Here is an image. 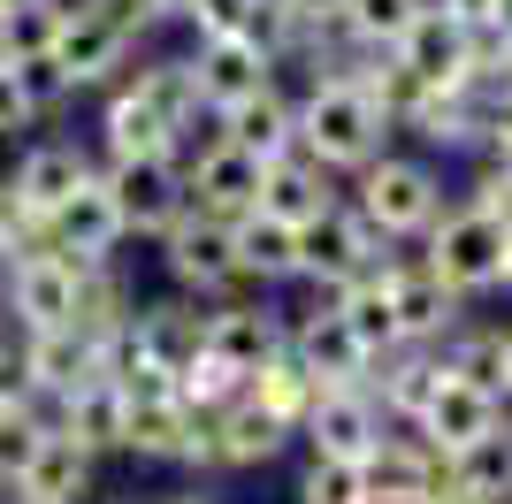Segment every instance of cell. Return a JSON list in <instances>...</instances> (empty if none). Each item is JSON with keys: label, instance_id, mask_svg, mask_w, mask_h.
Instances as JSON below:
<instances>
[{"label": "cell", "instance_id": "1", "mask_svg": "<svg viewBox=\"0 0 512 504\" xmlns=\"http://www.w3.org/2000/svg\"><path fill=\"white\" fill-rule=\"evenodd\" d=\"M344 199L360 207V222L383 237V245H421V237L436 230V214L459 199V184L444 176V161H436V153L390 146V153H375V161L344 184Z\"/></svg>", "mask_w": 512, "mask_h": 504}, {"label": "cell", "instance_id": "2", "mask_svg": "<svg viewBox=\"0 0 512 504\" xmlns=\"http://www.w3.org/2000/svg\"><path fill=\"white\" fill-rule=\"evenodd\" d=\"M390 146H398V130L375 115V100L352 77H299V153H314L337 184H352Z\"/></svg>", "mask_w": 512, "mask_h": 504}, {"label": "cell", "instance_id": "3", "mask_svg": "<svg viewBox=\"0 0 512 504\" xmlns=\"http://www.w3.org/2000/svg\"><path fill=\"white\" fill-rule=\"evenodd\" d=\"M153 268H161V283L184 298H199V306H230V298H253V283H245V268H237V245H230V222H207V214H184L176 230L153 237Z\"/></svg>", "mask_w": 512, "mask_h": 504}, {"label": "cell", "instance_id": "4", "mask_svg": "<svg viewBox=\"0 0 512 504\" xmlns=\"http://www.w3.org/2000/svg\"><path fill=\"white\" fill-rule=\"evenodd\" d=\"M176 176H184V191H192V214H207V222H245V214L260 207V161L253 153H237L222 130H214V115H199L184 138H176Z\"/></svg>", "mask_w": 512, "mask_h": 504}, {"label": "cell", "instance_id": "5", "mask_svg": "<svg viewBox=\"0 0 512 504\" xmlns=\"http://www.w3.org/2000/svg\"><path fill=\"white\" fill-rule=\"evenodd\" d=\"M0 176H8V191H16L31 214H54L62 199H77V191L100 176V153H92L85 130L46 123V130H31V138H16V146H8Z\"/></svg>", "mask_w": 512, "mask_h": 504}, {"label": "cell", "instance_id": "6", "mask_svg": "<svg viewBox=\"0 0 512 504\" xmlns=\"http://www.w3.org/2000/svg\"><path fill=\"white\" fill-rule=\"evenodd\" d=\"M421 260L474 306V298H490L497 275H505V222H490V214L467 207V199H451V207L436 214V230L421 237Z\"/></svg>", "mask_w": 512, "mask_h": 504}, {"label": "cell", "instance_id": "7", "mask_svg": "<svg viewBox=\"0 0 512 504\" xmlns=\"http://www.w3.org/2000/svg\"><path fill=\"white\" fill-rule=\"evenodd\" d=\"M375 275H383V298H390V314H398V344H444L474 314L467 298L421 260V245H390Z\"/></svg>", "mask_w": 512, "mask_h": 504}, {"label": "cell", "instance_id": "8", "mask_svg": "<svg viewBox=\"0 0 512 504\" xmlns=\"http://www.w3.org/2000/svg\"><path fill=\"white\" fill-rule=\"evenodd\" d=\"M100 191L130 245H153L161 230H176L192 214V191H184L176 161H100Z\"/></svg>", "mask_w": 512, "mask_h": 504}, {"label": "cell", "instance_id": "9", "mask_svg": "<svg viewBox=\"0 0 512 504\" xmlns=\"http://www.w3.org/2000/svg\"><path fill=\"white\" fill-rule=\"evenodd\" d=\"M383 252H390V245L360 222V207H352V199H337L329 214L299 222V291H337V283L367 275Z\"/></svg>", "mask_w": 512, "mask_h": 504}, {"label": "cell", "instance_id": "10", "mask_svg": "<svg viewBox=\"0 0 512 504\" xmlns=\"http://www.w3.org/2000/svg\"><path fill=\"white\" fill-rule=\"evenodd\" d=\"M383 405L367 398V382H321V398L306 405L299 420V451H314V459H352L360 466L375 443H383Z\"/></svg>", "mask_w": 512, "mask_h": 504}, {"label": "cell", "instance_id": "11", "mask_svg": "<svg viewBox=\"0 0 512 504\" xmlns=\"http://www.w3.org/2000/svg\"><path fill=\"white\" fill-rule=\"evenodd\" d=\"M123 352L184 375V367L207 352V306L184 298V291H169V283H161V291H138V314H130V329H123Z\"/></svg>", "mask_w": 512, "mask_h": 504}, {"label": "cell", "instance_id": "12", "mask_svg": "<svg viewBox=\"0 0 512 504\" xmlns=\"http://www.w3.org/2000/svg\"><path fill=\"white\" fill-rule=\"evenodd\" d=\"M146 46H130L115 23H100L92 8H77V0H62V31H54V62H62V77L77 84V100H100L107 84L123 77L130 62H138Z\"/></svg>", "mask_w": 512, "mask_h": 504}, {"label": "cell", "instance_id": "13", "mask_svg": "<svg viewBox=\"0 0 512 504\" xmlns=\"http://www.w3.org/2000/svg\"><path fill=\"white\" fill-rule=\"evenodd\" d=\"M299 451V428L291 420H276L268 405L245 390L237 405H222L214 413V459H222V482H245V474H268V466H283Z\"/></svg>", "mask_w": 512, "mask_h": 504}, {"label": "cell", "instance_id": "14", "mask_svg": "<svg viewBox=\"0 0 512 504\" xmlns=\"http://www.w3.org/2000/svg\"><path fill=\"white\" fill-rule=\"evenodd\" d=\"M283 352L299 359L314 382H367L360 336L344 329V321L329 314V298H314V291H306L299 306H283Z\"/></svg>", "mask_w": 512, "mask_h": 504}, {"label": "cell", "instance_id": "15", "mask_svg": "<svg viewBox=\"0 0 512 504\" xmlns=\"http://www.w3.org/2000/svg\"><path fill=\"white\" fill-rule=\"evenodd\" d=\"M276 352H283V298L253 291V298H230V306H207V359H222L253 382Z\"/></svg>", "mask_w": 512, "mask_h": 504}, {"label": "cell", "instance_id": "16", "mask_svg": "<svg viewBox=\"0 0 512 504\" xmlns=\"http://www.w3.org/2000/svg\"><path fill=\"white\" fill-rule=\"evenodd\" d=\"M23 367H31V405L54 413L62 398H77L85 382L107 375V344H92L85 329H39L23 336Z\"/></svg>", "mask_w": 512, "mask_h": 504}, {"label": "cell", "instance_id": "17", "mask_svg": "<svg viewBox=\"0 0 512 504\" xmlns=\"http://www.w3.org/2000/svg\"><path fill=\"white\" fill-rule=\"evenodd\" d=\"M77 260H8V329L39 336V329H69L77 321Z\"/></svg>", "mask_w": 512, "mask_h": 504}, {"label": "cell", "instance_id": "18", "mask_svg": "<svg viewBox=\"0 0 512 504\" xmlns=\"http://www.w3.org/2000/svg\"><path fill=\"white\" fill-rule=\"evenodd\" d=\"M214 130H222L237 153H253V161L291 153V146H299V84H291V77H268L260 92H245L237 107H222Z\"/></svg>", "mask_w": 512, "mask_h": 504}, {"label": "cell", "instance_id": "19", "mask_svg": "<svg viewBox=\"0 0 512 504\" xmlns=\"http://www.w3.org/2000/svg\"><path fill=\"white\" fill-rule=\"evenodd\" d=\"M92 153L100 161H169L176 153V130L153 115L138 92H123V84H107L100 100H92Z\"/></svg>", "mask_w": 512, "mask_h": 504}, {"label": "cell", "instance_id": "20", "mask_svg": "<svg viewBox=\"0 0 512 504\" xmlns=\"http://www.w3.org/2000/svg\"><path fill=\"white\" fill-rule=\"evenodd\" d=\"M436 390H444V359H436V344H390L383 359H367V398L383 405L390 428H413Z\"/></svg>", "mask_w": 512, "mask_h": 504}, {"label": "cell", "instance_id": "21", "mask_svg": "<svg viewBox=\"0 0 512 504\" xmlns=\"http://www.w3.org/2000/svg\"><path fill=\"white\" fill-rule=\"evenodd\" d=\"M115 84H123V92H138V100H146L153 115L176 130V138H184V130L207 115V107H199V84H192V54H184V46H161V39H153Z\"/></svg>", "mask_w": 512, "mask_h": 504}, {"label": "cell", "instance_id": "22", "mask_svg": "<svg viewBox=\"0 0 512 504\" xmlns=\"http://www.w3.org/2000/svg\"><path fill=\"white\" fill-rule=\"evenodd\" d=\"M344 199V184L329 176V168L314 161V153H276V161H260V214H276V222H314V214H329Z\"/></svg>", "mask_w": 512, "mask_h": 504}, {"label": "cell", "instance_id": "23", "mask_svg": "<svg viewBox=\"0 0 512 504\" xmlns=\"http://www.w3.org/2000/svg\"><path fill=\"white\" fill-rule=\"evenodd\" d=\"M184 54H192V84H199V107H207V115H222V107H237L245 92H260L268 77H283L253 39H214V46H184Z\"/></svg>", "mask_w": 512, "mask_h": 504}, {"label": "cell", "instance_id": "24", "mask_svg": "<svg viewBox=\"0 0 512 504\" xmlns=\"http://www.w3.org/2000/svg\"><path fill=\"white\" fill-rule=\"evenodd\" d=\"M230 245H237V268H245V283L268 298L299 291V230L291 222H276V214H245V222H230Z\"/></svg>", "mask_w": 512, "mask_h": 504}, {"label": "cell", "instance_id": "25", "mask_svg": "<svg viewBox=\"0 0 512 504\" xmlns=\"http://www.w3.org/2000/svg\"><path fill=\"white\" fill-rule=\"evenodd\" d=\"M390 62H406L421 84H436V92H444V84L467 77V23L451 16V8H436V0H428L421 16L406 23V39L390 46Z\"/></svg>", "mask_w": 512, "mask_h": 504}, {"label": "cell", "instance_id": "26", "mask_svg": "<svg viewBox=\"0 0 512 504\" xmlns=\"http://www.w3.org/2000/svg\"><path fill=\"white\" fill-rule=\"evenodd\" d=\"M497 420H505V398H490V390H474V382H459V375H444V390L428 398V413L413 420V436L421 443H436V451H467L474 436H490Z\"/></svg>", "mask_w": 512, "mask_h": 504}, {"label": "cell", "instance_id": "27", "mask_svg": "<svg viewBox=\"0 0 512 504\" xmlns=\"http://www.w3.org/2000/svg\"><path fill=\"white\" fill-rule=\"evenodd\" d=\"M46 222L62 237V260H77V268H92V260H130V237H123V222H115V207H107L100 176H92L77 199H62Z\"/></svg>", "mask_w": 512, "mask_h": 504}, {"label": "cell", "instance_id": "28", "mask_svg": "<svg viewBox=\"0 0 512 504\" xmlns=\"http://www.w3.org/2000/svg\"><path fill=\"white\" fill-rule=\"evenodd\" d=\"M54 436H69L77 443V451H92V459H123V420H130V405H123V390H115V382H85V390H77V398H62L54 405Z\"/></svg>", "mask_w": 512, "mask_h": 504}, {"label": "cell", "instance_id": "29", "mask_svg": "<svg viewBox=\"0 0 512 504\" xmlns=\"http://www.w3.org/2000/svg\"><path fill=\"white\" fill-rule=\"evenodd\" d=\"M130 314H138V268L130 260H92L85 283H77V321L69 329H85L92 344H123Z\"/></svg>", "mask_w": 512, "mask_h": 504}, {"label": "cell", "instance_id": "30", "mask_svg": "<svg viewBox=\"0 0 512 504\" xmlns=\"http://www.w3.org/2000/svg\"><path fill=\"white\" fill-rule=\"evenodd\" d=\"M16 489L39 497V504H100V459L77 451L69 436H46L39 459H31V474H23Z\"/></svg>", "mask_w": 512, "mask_h": 504}, {"label": "cell", "instance_id": "31", "mask_svg": "<svg viewBox=\"0 0 512 504\" xmlns=\"http://www.w3.org/2000/svg\"><path fill=\"white\" fill-rule=\"evenodd\" d=\"M184 436H192V413L184 405H130L123 420V466H138V474H176L184 466Z\"/></svg>", "mask_w": 512, "mask_h": 504}, {"label": "cell", "instance_id": "32", "mask_svg": "<svg viewBox=\"0 0 512 504\" xmlns=\"http://www.w3.org/2000/svg\"><path fill=\"white\" fill-rule=\"evenodd\" d=\"M451 497L467 504H512V405L490 436H474L467 451H451Z\"/></svg>", "mask_w": 512, "mask_h": 504}, {"label": "cell", "instance_id": "33", "mask_svg": "<svg viewBox=\"0 0 512 504\" xmlns=\"http://www.w3.org/2000/svg\"><path fill=\"white\" fill-rule=\"evenodd\" d=\"M436 359H444V375H459V382H474V390H490L497 398V367H505V321H482V314H467L459 329L436 344Z\"/></svg>", "mask_w": 512, "mask_h": 504}, {"label": "cell", "instance_id": "34", "mask_svg": "<svg viewBox=\"0 0 512 504\" xmlns=\"http://www.w3.org/2000/svg\"><path fill=\"white\" fill-rule=\"evenodd\" d=\"M8 77H16V92H23V107H31V115H39V130L46 123H62V115H77V84L62 77V62H54V54H31V62H8Z\"/></svg>", "mask_w": 512, "mask_h": 504}, {"label": "cell", "instance_id": "35", "mask_svg": "<svg viewBox=\"0 0 512 504\" xmlns=\"http://www.w3.org/2000/svg\"><path fill=\"white\" fill-rule=\"evenodd\" d=\"M245 390H253V398L268 405V413H276V420H291V428H299V420H306V405L321 398V382L306 375V367H299V359H291V352H276V359H268V367H260L253 382H245Z\"/></svg>", "mask_w": 512, "mask_h": 504}, {"label": "cell", "instance_id": "36", "mask_svg": "<svg viewBox=\"0 0 512 504\" xmlns=\"http://www.w3.org/2000/svg\"><path fill=\"white\" fill-rule=\"evenodd\" d=\"M54 436V420L39 405H0V489H16L39 459V443Z\"/></svg>", "mask_w": 512, "mask_h": 504}, {"label": "cell", "instance_id": "37", "mask_svg": "<svg viewBox=\"0 0 512 504\" xmlns=\"http://www.w3.org/2000/svg\"><path fill=\"white\" fill-rule=\"evenodd\" d=\"M291 504H367V482H360L352 459H314V451H299Z\"/></svg>", "mask_w": 512, "mask_h": 504}, {"label": "cell", "instance_id": "38", "mask_svg": "<svg viewBox=\"0 0 512 504\" xmlns=\"http://www.w3.org/2000/svg\"><path fill=\"white\" fill-rule=\"evenodd\" d=\"M421 8H428V0H344V31H352L360 46H375V54H390Z\"/></svg>", "mask_w": 512, "mask_h": 504}, {"label": "cell", "instance_id": "39", "mask_svg": "<svg viewBox=\"0 0 512 504\" xmlns=\"http://www.w3.org/2000/svg\"><path fill=\"white\" fill-rule=\"evenodd\" d=\"M54 31H62V0H39V8H16V16H0V62H31V54H54Z\"/></svg>", "mask_w": 512, "mask_h": 504}, {"label": "cell", "instance_id": "40", "mask_svg": "<svg viewBox=\"0 0 512 504\" xmlns=\"http://www.w3.org/2000/svg\"><path fill=\"white\" fill-rule=\"evenodd\" d=\"M260 0H192L184 8V46H214V39H253Z\"/></svg>", "mask_w": 512, "mask_h": 504}, {"label": "cell", "instance_id": "41", "mask_svg": "<svg viewBox=\"0 0 512 504\" xmlns=\"http://www.w3.org/2000/svg\"><path fill=\"white\" fill-rule=\"evenodd\" d=\"M459 199H467V207H482L490 222H505V230H512V161H474V168H467V184H459Z\"/></svg>", "mask_w": 512, "mask_h": 504}, {"label": "cell", "instance_id": "42", "mask_svg": "<svg viewBox=\"0 0 512 504\" xmlns=\"http://www.w3.org/2000/svg\"><path fill=\"white\" fill-rule=\"evenodd\" d=\"M77 8H92L100 23H115V31H123L130 46H153V39H161V23H153V8H146V0H77Z\"/></svg>", "mask_w": 512, "mask_h": 504}, {"label": "cell", "instance_id": "43", "mask_svg": "<svg viewBox=\"0 0 512 504\" xmlns=\"http://www.w3.org/2000/svg\"><path fill=\"white\" fill-rule=\"evenodd\" d=\"M0 405H31V367H23L16 329H0Z\"/></svg>", "mask_w": 512, "mask_h": 504}, {"label": "cell", "instance_id": "44", "mask_svg": "<svg viewBox=\"0 0 512 504\" xmlns=\"http://www.w3.org/2000/svg\"><path fill=\"white\" fill-rule=\"evenodd\" d=\"M31 130H39V115L23 107L16 77H8V62H0V146H16V138H31Z\"/></svg>", "mask_w": 512, "mask_h": 504}, {"label": "cell", "instance_id": "45", "mask_svg": "<svg viewBox=\"0 0 512 504\" xmlns=\"http://www.w3.org/2000/svg\"><path fill=\"white\" fill-rule=\"evenodd\" d=\"M474 161H512V92H497L490 115H482V153Z\"/></svg>", "mask_w": 512, "mask_h": 504}, {"label": "cell", "instance_id": "46", "mask_svg": "<svg viewBox=\"0 0 512 504\" xmlns=\"http://www.w3.org/2000/svg\"><path fill=\"white\" fill-rule=\"evenodd\" d=\"M146 504H230V497L207 489V482H176V489H161V497H146Z\"/></svg>", "mask_w": 512, "mask_h": 504}, {"label": "cell", "instance_id": "47", "mask_svg": "<svg viewBox=\"0 0 512 504\" xmlns=\"http://www.w3.org/2000/svg\"><path fill=\"white\" fill-rule=\"evenodd\" d=\"M436 8H451L459 23H490V8H497V0H436Z\"/></svg>", "mask_w": 512, "mask_h": 504}, {"label": "cell", "instance_id": "48", "mask_svg": "<svg viewBox=\"0 0 512 504\" xmlns=\"http://www.w3.org/2000/svg\"><path fill=\"white\" fill-rule=\"evenodd\" d=\"M153 8V23H161V31H184V8H192V0H146Z\"/></svg>", "mask_w": 512, "mask_h": 504}, {"label": "cell", "instance_id": "49", "mask_svg": "<svg viewBox=\"0 0 512 504\" xmlns=\"http://www.w3.org/2000/svg\"><path fill=\"white\" fill-rule=\"evenodd\" d=\"M490 31H497V39L512 46V0H497V8H490Z\"/></svg>", "mask_w": 512, "mask_h": 504}, {"label": "cell", "instance_id": "50", "mask_svg": "<svg viewBox=\"0 0 512 504\" xmlns=\"http://www.w3.org/2000/svg\"><path fill=\"white\" fill-rule=\"evenodd\" d=\"M497 398L512 405V329H505V367H497Z\"/></svg>", "mask_w": 512, "mask_h": 504}, {"label": "cell", "instance_id": "51", "mask_svg": "<svg viewBox=\"0 0 512 504\" xmlns=\"http://www.w3.org/2000/svg\"><path fill=\"white\" fill-rule=\"evenodd\" d=\"M497 291L512 298V230H505V275H497Z\"/></svg>", "mask_w": 512, "mask_h": 504}, {"label": "cell", "instance_id": "52", "mask_svg": "<svg viewBox=\"0 0 512 504\" xmlns=\"http://www.w3.org/2000/svg\"><path fill=\"white\" fill-rule=\"evenodd\" d=\"M0 329H8V260H0Z\"/></svg>", "mask_w": 512, "mask_h": 504}, {"label": "cell", "instance_id": "53", "mask_svg": "<svg viewBox=\"0 0 512 504\" xmlns=\"http://www.w3.org/2000/svg\"><path fill=\"white\" fill-rule=\"evenodd\" d=\"M16 8H39V0H0V16H16Z\"/></svg>", "mask_w": 512, "mask_h": 504}, {"label": "cell", "instance_id": "54", "mask_svg": "<svg viewBox=\"0 0 512 504\" xmlns=\"http://www.w3.org/2000/svg\"><path fill=\"white\" fill-rule=\"evenodd\" d=\"M8 504H39V497H23V489H8Z\"/></svg>", "mask_w": 512, "mask_h": 504}, {"label": "cell", "instance_id": "55", "mask_svg": "<svg viewBox=\"0 0 512 504\" xmlns=\"http://www.w3.org/2000/svg\"><path fill=\"white\" fill-rule=\"evenodd\" d=\"M0 504H8V489H0Z\"/></svg>", "mask_w": 512, "mask_h": 504}, {"label": "cell", "instance_id": "56", "mask_svg": "<svg viewBox=\"0 0 512 504\" xmlns=\"http://www.w3.org/2000/svg\"><path fill=\"white\" fill-rule=\"evenodd\" d=\"M451 504H467V497H451Z\"/></svg>", "mask_w": 512, "mask_h": 504}]
</instances>
